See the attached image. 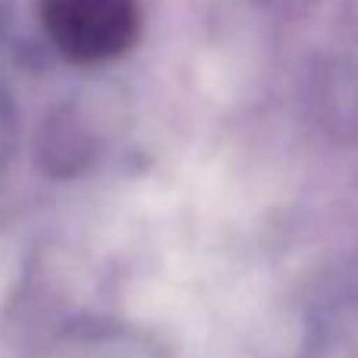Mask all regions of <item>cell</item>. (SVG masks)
<instances>
[{
	"label": "cell",
	"mask_w": 358,
	"mask_h": 358,
	"mask_svg": "<svg viewBox=\"0 0 358 358\" xmlns=\"http://www.w3.org/2000/svg\"><path fill=\"white\" fill-rule=\"evenodd\" d=\"M50 44L79 66L117 60L142 31L138 0H41Z\"/></svg>",
	"instance_id": "1"
}]
</instances>
